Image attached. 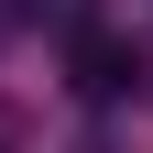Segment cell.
<instances>
[{
  "instance_id": "cell-1",
  "label": "cell",
  "mask_w": 153,
  "mask_h": 153,
  "mask_svg": "<svg viewBox=\"0 0 153 153\" xmlns=\"http://www.w3.org/2000/svg\"><path fill=\"white\" fill-rule=\"evenodd\" d=\"M66 66H76V99H131L142 88V44L131 33H99V22L66 33Z\"/></svg>"
},
{
  "instance_id": "cell-2",
  "label": "cell",
  "mask_w": 153,
  "mask_h": 153,
  "mask_svg": "<svg viewBox=\"0 0 153 153\" xmlns=\"http://www.w3.org/2000/svg\"><path fill=\"white\" fill-rule=\"evenodd\" d=\"M0 153H22V109H11V99H0Z\"/></svg>"
},
{
  "instance_id": "cell-3",
  "label": "cell",
  "mask_w": 153,
  "mask_h": 153,
  "mask_svg": "<svg viewBox=\"0 0 153 153\" xmlns=\"http://www.w3.org/2000/svg\"><path fill=\"white\" fill-rule=\"evenodd\" d=\"M142 88H153V44H142Z\"/></svg>"
},
{
  "instance_id": "cell-4",
  "label": "cell",
  "mask_w": 153,
  "mask_h": 153,
  "mask_svg": "<svg viewBox=\"0 0 153 153\" xmlns=\"http://www.w3.org/2000/svg\"><path fill=\"white\" fill-rule=\"evenodd\" d=\"M88 153H109V142H88Z\"/></svg>"
}]
</instances>
